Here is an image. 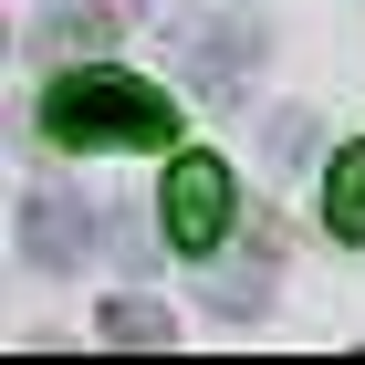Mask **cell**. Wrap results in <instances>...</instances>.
Wrapping results in <instances>:
<instances>
[{"label":"cell","mask_w":365,"mask_h":365,"mask_svg":"<svg viewBox=\"0 0 365 365\" xmlns=\"http://www.w3.org/2000/svg\"><path fill=\"white\" fill-rule=\"evenodd\" d=\"M42 136L53 146H168L178 136V105L168 84H146V73H115V63H63L53 84H42Z\"/></svg>","instance_id":"obj_1"},{"label":"cell","mask_w":365,"mask_h":365,"mask_svg":"<svg viewBox=\"0 0 365 365\" xmlns=\"http://www.w3.org/2000/svg\"><path fill=\"white\" fill-rule=\"evenodd\" d=\"M157 220L188 261H209L230 240V168L220 157H168V188H157Z\"/></svg>","instance_id":"obj_2"},{"label":"cell","mask_w":365,"mask_h":365,"mask_svg":"<svg viewBox=\"0 0 365 365\" xmlns=\"http://www.w3.org/2000/svg\"><path fill=\"white\" fill-rule=\"evenodd\" d=\"M84 240H94V220H84L63 188H31V198H21V251H31V272H73Z\"/></svg>","instance_id":"obj_3"},{"label":"cell","mask_w":365,"mask_h":365,"mask_svg":"<svg viewBox=\"0 0 365 365\" xmlns=\"http://www.w3.org/2000/svg\"><path fill=\"white\" fill-rule=\"evenodd\" d=\"M178 42H188V63H198V84L220 94V84H240L261 63V31L251 21H178Z\"/></svg>","instance_id":"obj_4"},{"label":"cell","mask_w":365,"mask_h":365,"mask_svg":"<svg viewBox=\"0 0 365 365\" xmlns=\"http://www.w3.org/2000/svg\"><path fill=\"white\" fill-rule=\"evenodd\" d=\"M324 230L344 251H365V136L334 146V168H324Z\"/></svg>","instance_id":"obj_5"},{"label":"cell","mask_w":365,"mask_h":365,"mask_svg":"<svg viewBox=\"0 0 365 365\" xmlns=\"http://www.w3.org/2000/svg\"><path fill=\"white\" fill-rule=\"evenodd\" d=\"M94 334H105V344H178V313L146 303V292H115V303L94 313Z\"/></svg>","instance_id":"obj_6"},{"label":"cell","mask_w":365,"mask_h":365,"mask_svg":"<svg viewBox=\"0 0 365 365\" xmlns=\"http://www.w3.org/2000/svg\"><path fill=\"white\" fill-rule=\"evenodd\" d=\"M105 0H63V11H53V21H42V42H53V53H63V42H84V53H94V42H105Z\"/></svg>","instance_id":"obj_7"},{"label":"cell","mask_w":365,"mask_h":365,"mask_svg":"<svg viewBox=\"0 0 365 365\" xmlns=\"http://www.w3.org/2000/svg\"><path fill=\"white\" fill-rule=\"evenodd\" d=\"M209 303H220V313H230V324H240V313H261V303H272V282H261V272H251V282L230 272V282H209Z\"/></svg>","instance_id":"obj_8"}]
</instances>
